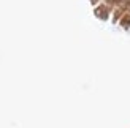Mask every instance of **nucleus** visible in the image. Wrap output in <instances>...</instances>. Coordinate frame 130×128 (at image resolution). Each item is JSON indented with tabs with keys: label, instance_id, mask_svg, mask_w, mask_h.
I'll use <instances>...</instances> for the list:
<instances>
[{
	"label": "nucleus",
	"instance_id": "obj_1",
	"mask_svg": "<svg viewBox=\"0 0 130 128\" xmlns=\"http://www.w3.org/2000/svg\"><path fill=\"white\" fill-rule=\"evenodd\" d=\"M95 14L102 16V19H106V13H105V10H103V8H99V10H95Z\"/></svg>",
	"mask_w": 130,
	"mask_h": 128
}]
</instances>
